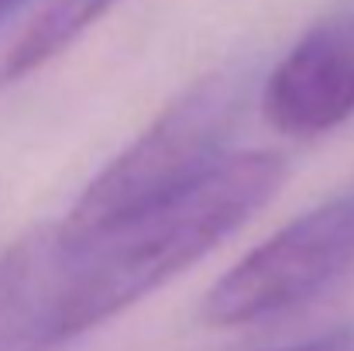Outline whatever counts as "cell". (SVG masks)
<instances>
[{"mask_svg": "<svg viewBox=\"0 0 354 351\" xmlns=\"http://www.w3.org/2000/svg\"><path fill=\"white\" fill-rule=\"evenodd\" d=\"M286 159L272 148L227 152L203 176L158 204L69 237L66 286L52 317V351L124 314L254 217L286 183Z\"/></svg>", "mask_w": 354, "mask_h": 351, "instance_id": "1", "label": "cell"}, {"mask_svg": "<svg viewBox=\"0 0 354 351\" xmlns=\"http://www.w3.org/2000/svg\"><path fill=\"white\" fill-rule=\"evenodd\" d=\"M244 93L248 73L241 66H224L193 80L83 186L62 224L73 234H93L203 176L227 155Z\"/></svg>", "mask_w": 354, "mask_h": 351, "instance_id": "2", "label": "cell"}, {"mask_svg": "<svg viewBox=\"0 0 354 351\" xmlns=\"http://www.w3.org/2000/svg\"><path fill=\"white\" fill-rule=\"evenodd\" d=\"M354 269V190L303 210L254 244L203 296L210 327H248L292 314Z\"/></svg>", "mask_w": 354, "mask_h": 351, "instance_id": "3", "label": "cell"}, {"mask_svg": "<svg viewBox=\"0 0 354 351\" xmlns=\"http://www.w3.org/2000/svg\"><path fill=\"white\" fill-rule=\"evenodd\" d=\"M261 114L289 138H320L354 117V14L313 24L265 76Z\"/></svg>", "mask_w": 354, "mask_h": 351, "instance_id": "4", "label": "cell"}, {"mask_svg": "<svg viewBox=\"0 0 354 351\" xmlns=\"http://www.w3.org/2000/svg\"><path fill=\"white\" fill-rule=\"evenodd\" d=\"M62 221L38 224L0 251V351H52V317L66 286Z\"/></svg>", "mask_w": 354, "mask_h": 351, "instance_id": "5", "label": "cell"}, {"mask_svg": "<svg viewBox=\"0 0 354 351\" xmlns=\"http://www.w3.org/2000/svg\"><path fill=\"white\" fill-rule=\"evenodd\" d=\"M114 3L120 0H48L0 55V90L24 83L31 73L59 59L100 17H107Z\"/></svg>", "mask_w": 354, "mask_h": 351, "instance_id": "6", "label": "cell"}, {"mask_svg": "<svg viewBox=\"0 0 354 351\" xmlns=\"http://www.w3.org/2000/svg\"><path fill=\"white\" fill-rule=\"evenodd\" d=\"M282 351H354V327L344 324V327H334V331H324L317 338H306L299 345H289Z\"/></svg>", "mask_w": 354, "mask_h": 351, "instance_id": "7", "label": "cell"}, {"mask_svg": "<svg viewBox=\"0 0 354 351\" xmlns=\"http://www.w3.org/2000/svg\"><path fill=\"white\" fill-rule=\"evenodd\" d=\"M24 3H28V0H0V28H3V24H7Z\"/></svg>", "mask_w": 354, "mask_h": 351, "instance_id": "8", "label": "cell"}]
</instances>
